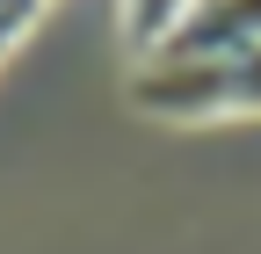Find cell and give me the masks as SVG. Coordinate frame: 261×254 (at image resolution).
<instances>
[{
    "label": "cell",
    "mask_w": 261,
    "mask_h": 254,
    "mask_svg": "<svg viewBox=\"0 0 261 254\" xmlns=\"http://www.w3.org/2000/svg\"><path fill=\"white\" fill-rule=\"evenodd\" d=\"M130 109L203 123V116H247L261 109V44L232 58H145L130 73Z\"/></svg>",
    "instance_id": "cell-1"
},
{
    "label": "cell",
    "mask_w": 261,
    "mask_h": 254,
    "mask_svg": "<svg viewBox=\"0 0 261 254\" xmlns=\"http://www.w3.org/2000/svg\"><path fill=\"white\" fill-rule=\"evenodd\" d=\"M261 44V0H196L160 58H232Z\"/></svg>",
    "instance_id": "cell-2"
},
{
    "label": "cell",
    "mask_w": 261,
    "mask_h": 254,
    "mask_svg": "<svg viewBox=\"0 0 261 254\" xmlns=\"http://www.w3.org/2000/svg\"><path fill=\"white\" fill-rule=\"evenodd\" d=\"M51 8V0H0V58H8L29 29H37V15Z\"/></svg>",
    "instance_id": "cell-4"
},
{
    "label": "cell",
    "mask_w": 261,
    "mask_h": 254,
    "mask_svg": "<svg viewBox=\"0 0 261 254\" xmlns=\"http://www.w3.org/2000/svg\"><path fill=\"white\" fill-rule=\"evenodd\" d=\"M196 0H116V15H123V44L138 51V58H160L167 51V37L189 22Z\"/></svg>",
    "instance_id": "cell-3"
}]
</instances>
